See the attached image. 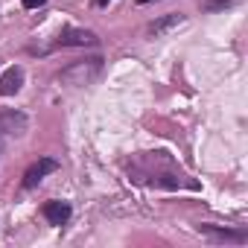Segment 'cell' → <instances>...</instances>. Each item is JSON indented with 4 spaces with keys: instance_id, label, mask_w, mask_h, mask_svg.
<instances>
[{
    "instance_id": "6da1fadb",
    "label": "cell",
    "mask_w": 248,
    "mask_h": 248,
    "mask_svg": "<svg viewBox=\"0 0 248 248\" xmlns=\"http://www.w3.org/2000/svg\"><path fill=\"white\" fill-rule=\"evenodd\" d=\"M99 70H102V59H88V62H76L73 67H67L62 79L70 85H88L99 76Z\"/></svg>"
},
{
    "instance_id": "7a4b0ae2",
    "label": "cell",
    "mask_w": 248,
    "mask_h": 248,
    "mask_svg": "<svg viewBox=\"0 0 248 248\" xmlns=\"http://www.w3.org/2000/svg\"><path fill=\"white\" fill-rule=\"evenodd\" d=\"M30 120L24 111H0V138H21L27 135Z\"/></svg>"
},
{
    "instance_id": "3957f363",
    "label": "cell",
    "mask_w": 248,
    "mask_h": 248,
    "mask_svg": "<svg viewBox=\"0 0 248 248\" xmlns=\"http://www.w3.org/2000/svg\"><path fill=\"white\" fill-rule=\"evenodd\" d=\"M56 170H59V161H53V158H38V161L24 172V187H27V190L38 187V184L44 181V175H50V172H56Z\"/></svg>"
},
{
    "instance_id": "277c9868",
    "label": "cell",
    "mask_w": 248,
    "mask_h": 248,
    "mask_svg": "<svg viewBox=\"0 0 248 248\" xmlns=\"http://www.w3.org/2000/svg\"><path fill=\"white\" fill-rule=\"evenodd\" d=\"M96 44V35L88 32V30H73V27H64L59 32V47H93Z\"/></svg>"
},
{
    "instance_id": "5b68a950",
    "label": "cell",
    "mask_w": 248,
    "mask_h": 248,
    "mask_svg": "<svg viewBox=\"0 0 248 248\" xmlns=\"http://www.w3.org/2000/svg\"><path fill=\"white\" fill-rule=\"evenodd\" d=\"M199 231L210 239H219V242H245L248 239L245 231H228V228H216V225H199Z\"/></svg>"
},
{
    "instance_id": "8992f818",
    "label": "cell",
    "mask_w": 248,
    "mask_h": 248,
    "mask_svg": "<svg viewBox=\"0 0 248 248\" xmlns=\"http://www.w3.org/2000/svg\"><path fill=\"white\" fill-rule=\"evenodd\" d=\"M24 85V70L21 67H9L3 76H0V96H12L18 93Z\"/></svg>"
},
{
    "instance_id": "52a82bcc",
    "label": "cell",
    "mask_w": 248,
    "mask_h": 248,
    "mask_svg": "<svg viewBox=\"0 0 248 248\" xmlns=\"http://www.w3.org/2000/svg\"><path fill=\"white\" fill-rule=\"evenodd\" d=\"M41 213H44V219H47L50 225H64V222L70 219V204H67V202H47Z\"/></svg>"
},
{
    "instance_id": "ba28073f",
    "label": "cell",
    "mask_w": 248,
    "mask_h": 248,
    "mask_svg": "<svg viewBox=\"0 0 248 248\" xmlns=\"http://www.w3.org/2000/svg\"><path fill=\"white\" fill-rule=\"evenodd\" d=\"M181 24H184L181 15H167V18H161V21H155V24L149 27V35H152V38H161L164 32H170V30H175V27H181Z\"/></svg>"
},
{
    "instance_id": "9c48e42d",
    "label": "cell",
    "mask_w": 248,
    "mask_h": 248,
    "mask_svg": "<svg viewBox=\"0 0 248 248\" xmlns=\"http://www.w3.org/2000/svg\"><path fill=\"white\" fill-rule=\"evenodd\" d=\"M44 3H47V0H24V9H38Z\"/></svg>"
},
{
    "instance_id": "30bf717a",
    "label": "cell",
    "mask_w": 248,
    "mask_h": 248,
    "mask_svg": "<svg viewBox=\"0 0 248 248\" xmlns=\"http://www.w3.org/2000/svg\"><path fill=\"white\" fill-rule=\"evenodd\" d=\"M93 3H96V6H105V3H108V0H93Z\"/></svg>"
},
{
    "instance_id": "8fae6325",
    "label": "cell",
    "mask_w": 248,
    "mask_h": 248,
    "mask_svg": "<svg viewBox=\"0 0 248 248\" xmlns=\"http://www.w3.org/2000/svg\"><path fill=\"white\" fill-rule=\"evenodd\" d=\"M138 3H149V0H138Z\"/></svg>"
}]
</instances>
